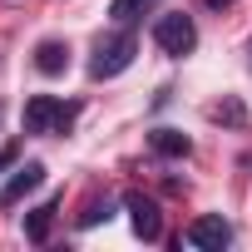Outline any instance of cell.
I'll list each match as a JSON object with an SVG mask.
<instances>
[{
    "label": "cell",
    "mask_w": 252,
    "mask_h": 252,
    "mask_svg": "<svg viewBox=\"0 0 252 252\" xmlns=\"http://www.w3.org/2000/svg\"><path fill=\"white\" fill-rule=\"evenodd\" d=\"M183 242L198 247V252H222V247L232 242V222H227L222 213H198V218L183 227Z\"/></svg>",
    "instance_id": "cell-4"
},
{
    "label": "cell",
    "mask_w": 252,
    "mask_h": 252,
    "mask_svg": "<svg viewBox=\"0 0 252 252\" xmlns=\"http://www.w3.org/2000/svg\"><path fill=\"white\" fill-rule=\"evenodd\" d=\"M144 5H149V0H109V20H114V25H129Z\"/></svg>",
    "instance_id": "cell-11"
},
{
    "label": "cell",
    "mask_w": 252,
    "mask_h": 252,
    "mask_svg": "<svg viewBox=\"0 0 252 252\" xmlns=\"http://www.w3.org/2000/svg\"><path fill=\"white\" fill-rule=\"evenodd\" d=\"M154 45H158L168 60L193 55V50H198V25H193V15H183V10L158 15V20H154Z\"/></svg>",
    "instance_id": "cell-3"
},
{
    "label": "cell",
    "mask_w": 252,
    "mask_h": 252,
    "mask_svg": "<svg viewBox=\"0 0 252 252\" xmlns=\"http://www.w3.org/2000/svg\"><path fill=\"white\" fill-rule=\"evenodd\" d=\"M134 55H139V35L129 25H119L114 35H99L94 60H89V74L94 79H114V74H124V69L134 64Z\"/></svg>",
    "instance_id": "cell-1"
},
{
    "label": "cell",
    "mask_w": 252,
    "mask_h": 252,
    "mask_svg": "<svg viewBox=\"0 0 252 252\" xmlns=\"http://www.w3.org/2000/svg\"><path fill=\"white\" fill-rule=\"evenodd\" d=\"M203 5H208V10H227V5H232V0H203Z\"/></svg>",
    "instance_id": "cell-14"
},
{
    "label": "cell",
    "mask_w": 252,
    "mask_h": 252,
    "mask_svg": "<svg viewBox=\"0 0 252 252\" xmlns=\"http://www.w3.org/2000/svg\"><path fill=\"white\" fill-rule=\"evenodd\" d=\"M35 69L40 74H64L69 69V45L64 40H40L35 45Z\"/></svg>",
    "instance_id": "cell-7"
},
{
    "label": "cell",
    "mask_w": 252,
    "mask_h": 252,
    "mask_svg": "<svg viewBox=\"0 0 252 252\" xmlns=\"http://www.w3.org/2000/svg\"><path fill=\"white\" fill-rule=\"evenodd\" d=\"M124 208H129V222H134V232H139L144 242H158V237H163V213H158L154 198L129 193V198H124Z\"/></svg>",
    "instance_id": "cell-6"
},
{
    "label": "cell",
    "mask_w": 252,
    "mask_h": 252,
    "mask_svg": "<svg viewBox=\"0 0 252 252\" xmlns=\"http://www.w3.org/2000/svg\"><path fill=\"white\" fill-rule=\"evenodd\" d=\"M213 119H222V124H232V129H242V124H247V109H242V99H237V94H227V99L213 109Z\"/></svg>",
    "instance_id": "cell-10"
},
{
    "label": "cell",
    "mask_w": 252,
    "mask_h": 252,
    "mask_svg": "<svg viewBox=\"0 0 252 252\" xmlns=\"http://www.w3.org/2000/svg\"><path fill=\"white\" fill-rule=\"evenodd\" d=\"M45 183V163L40 158H30V163H20L10 178H5V188H0V208H20L35 188Z\"/></svg>",
    "instance_id": "cell-5"
},
{
    "label": "cell",
    "mask_w": 252,
    "mask_h": 252,
    "mask_svg": "<svg viewBox=\"0 0 252 252\" xmlns=\"http://www.w3.org/2000/svg\"><path fill=\"white\" fill-rule=\"evenodd\" d=\"M149 149H154L158 158H188V154H193V139L178 134V129H154V134H149Z\"/></svg>",
    "instance_id": "cell-8"
},
{
    "label": "cell",
    "mask_w": 252,
    "mask_h": 252,
    "mask_svg": "<svg viewBox=\"0 0 252 252\" xmlns=\"http://www.w3.org/2000/svg\"><path fill=\"white\" fill-rule=\"evenodd\" d=\"M55 213H60V198H50V203L30 208V213H25V237H30V242H45V237H50V222H55Z\"/></svg>",
    "instance_id": "cell-9"
},
{
    "label": "cell",
    "mask_w": 252,
    "mask_h": 252,
    "mask_svg": "<svg viewBox=\"0 0 252 252\" xmlns=\"http://www.w3.org/2000/svg\"><path fill=\"white\" fill-rule=\"evenodd\" d=\"M74 119H79V104H64L55 94L25 99V134H69Z\"/></svg>",
    "instance_id": "cell-2"
},
{
    "label": "cell",
    "mask_w": 252,
    "mask_h": 252,
    "mask_svg": "<svg viewBox=\"0 0 252 252\" xmlns=\"http://www.w3.org/2000/svg\"><path fill=\"white\" fill-rule=\"evenodd\" d=\"M5 163H15V144H10V149H0V168H5Z\"/></svg>",
    "instance_id": "cell-13"
},
{
    "label": "cell",
    "mask_w": 252,
    "mask_h": 252,
    "mask_svg": "<svg viewBox=\"0 0 252 252\" xmlns=\"http://www.w3.org/2000/svg\"><path fill=\"white\" fill-rule=\"evenodd\" d=\"M109 213H114V203H109V198H89V203H84V213H79V227H94V222H99V218H109Z\"/></svg>",
    "instance_id": "cell-12"
}]
</instances>
